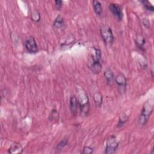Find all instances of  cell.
I'll return each instance as SVG.
<instances>
[{
    "label": "cell",
    "mask_w": 154,
    "mask_h": 154,
    "mask_svg": "<svg viewBox=\"0 0 154 154\" xmlns=\"http://www.w3.org/2000/svg\"><path fill=\"white\" fill-rule=\"evenodd\" d=\"M58 117H59V114L58 111L56 109H52L49 117V119L50 120V121H52V122L57 121L58 120Z\"/></svg>",
    "instance_id": "obj_18"
},
{
    "label": "cell",
    "mask_w": 154,
    "mask_h": 154,
    "mask_svg": "<svg viewBox=\"0 0 154 154\" xmlns=\"http://www.w3.org/2000/svg\"><path fill=\"white\" fill-rule=\"evenodd\" d=\"M92 5L93 7V10L94 13L97 15V16H101L103 13V10H102V7L101 3L97 1V0H93L92 1Z\"/></svg>",
    "instance_id": "obj_12"
},
{
    "label": "cell",
    "mask_w": 154,
    "mask_h": 154,
    "mask_svg": "<svg viewBox=\"0 0 154 154\" xmlns=\"http://www.w3.org/2000/svg\"><path fill=\"white\" fill-rule=\"evenodd\" d=\"M31 19L35 21V22H39L40 19V16L39 13L37 11H35L34 12V14H31Z\"/></svg>",
    "instance_id": "obj_21"
},
{
    "label": "cell",
    "mask_w": 154,
    "mask_h": 154,
    "mask_svg": "<svg viewBox=\"0 0 154 154\" xmlns=\"http://www.w3.org/2000/svg\"><path fill=\"white\" fill-rule=\"evenodd\" d=\"M103 75L106 79L107 84H111L112 82H113V80L114 79V73H113L111 69H108L104 72Z\"/></svg>",
    "instance_id": "obj_14"
},
{
    "label": "cell",
    "mask_w": 154,
    "mask_h": 154,
    "mask_svg": "<svg viewBox=\"0 0 154 154\" xmlns=\"http://www.w3.org/2000/svg\"><path fill=\"white\" fill-rule=\"evenodd\" d=\"M64 25L65 24L64 19L61 15H58V16H57L53 23V26L57 29L63 28Z\"/></svg>",
    "instance_id": "obj_13"
},
{
    "label": "cell",
    "mask_w": 154,
    "mask_h": 154,
    "mask_svg": "<svg viewBox=\"0 0 154 154\" xmlns=\"http://www.w3.org/2000/svg\"><path fill=\"white\" fill-rule=\"evenodd\" d=\"M24 45L26 51L29 53L35 54L38 51V46L33 36H29L28 37L24 42Z\"/></svg>",
    "instance_id": "obj_7"
},
{
    "label": "cell",
    "mask_w": 154,
    "mask_h": 154,
    "mask_svg": "<svg viewBox=\"0 0 154 154\" xmlns=\"http://www.w3.org/2000/svg\"><path fill=\"white\" fill-rule=\"evenodd\" d=\"M134 42H135V44L136 45V46L142 50L144 51V45H145V43H146V40L145 38L141 34L140 35H137L135 39H134Z\"/></svg>",
    "instance_id": "obj_11"
},
{
    "label": "cell",
    "mask_w": 154,
    "mask_h": 154,
    "mask_svg": "<svg viewBox=\"0 0 154 154\" xmlns=\"http://www.w3.org/2000/svg\"><path fill=\"white\" fill-rule=\"evenodd\" d=\"M77 99L81 114L82 116H87L90 111L89 99L86 91L81 87L78 88Z\"/></svg>",
    "instance_id": "obj_1"
},
{
    "label": "cell",
    "mask_w": 154,
    "mask_h": 154,
    "mask_svg": "<svg viewBox=\"0 0 154 154\" xmlns=\"http://www.w3.org/2000/svg\"><path fill=\"white\" fill-rule=\"evenodd\" d=\"M114 80L116 81V83L117 84L119 88H120V90H122V89L125 90L126 88L127 85V79L123 73H119L114 78Z\"/></svg>",
    "instance_id": "obj_8"
},
{
    "label": "cell",
    "mask_w": 154,
    "mask_h": 154,
    "mask_svg": "<svg viewBox=\"0 0 154 154\" xmlns=\"http://www.w3.org/2000/svg\"><path fill=\"white\" fill-rule=\"evenodd\" d=\"M143 25H144L146 27H147V28H149V26H150V22H149V20L147 19H143Z\"/></svg>",
    "instance_id": "obj_23"
},
{
    "label": "cell",
    "mask_w": 154,
    "mask_h": 154,
    "mask_svg": "<svg viewBox=\"0 0 154 154\" xmlns=\"http://www.w3.org/2000/svg\"><path fill=\"white\" fill-rule=\"evenodd\" d=\"M140 2L143 4V7H144V8L149 11H152L153 12L154 11V8L153 6L151 4L150 2H149L148 1H146V0H143V1H140Z\"/></svg>",
    "instance_id": "obj_17"
},
{
    "label": "cell",
    "mask_w": 154,
    "mask_h": 154,
    "mask_svg": "<svg viewBox=\"0 0 154 154\" xmlns=\"http://www.w3.org/2000/svg\"><path fill=\"white\" fill-rule=\"evenodd\" d=\"M67 143H68V140L67 139H63V140H61L58 144V145L57 146V150H62L67 144Z\"/></svg>",
    "instance_id": "obj_19"
},
{
    "label": "cell",
    "mask_w": 154,
    "mask_h": 154,
    "mask_svg": "<svg viewBox=\"0 0 154 154\" xmlns=\"http://www.w3.org/2000/svg\"><path fill=\"white\" fill-rule=\"evenodd\" d=\"M129 117L126 115L125 113H122L120 115L119 120L118 122V123L117 125V128H121L122 127L124 124L128 120Z\"/></svg>",
    "instance_id": "obj_16"
},
{
    "label": "cell",
    "mask_w": 154,
    "mask_h": 154,
    "mask_svg": "<svg viewBox=\"0 0 154 154\" xmlns=\"http://www.w3.org/2000/svg\"><path fill=\"white\" fill-rule=\"evenodd\" d=\"M93 99L95 103L96 106L100 107L102 104L103 102V97L102 95L100 92H96L93 95Z\"/></svg>",
    "instance_id": "obj_15"
},
{
    "label": "cell",
    "mask_w": 154,
    "mask_h": 154,
    "mask_svg": "<svg viewBox=\"0 0 154 154\" xmlns=\"http://www.w3.org/2000/svg\"><path fill=\"white\" fill-rule=\"evenodd\" d=\"M55 6L57 10H60L63 7V1L60 0H56L54 1Z\"/></svg>",
    "instance_id": "obj_22"
},
{
    "label": "cell",
    "mask_w": 154,
    "mask_h": 154,
    "mask_svg": "<svg viewBox=\"0 0 154 154\" xmlns=\"http://www.w3.org/2000/svg\"><path fill=\"white\" fill-rule=\"evenodd\" d=\"M93 49L94 54H91V61L88 62V67L93 73L98 74L102 70V64L100 62L102 54L99 49L93 48Z\"/></svg>",
    "instance_id": "obj_3"
},
{
    "label": "cell",
    "mask_w": 154,
    "mask_h": 154,
    "mask_svg": "<svg viewBox=\"0 0 154 154\" xmlns=\"http://www.w3.org/2000/svg\"><path fill=\"white\" fill-rule=\"evenodd\" d=\"M119 145V143L117 140L115 135H112L106 139V146L104 153L105 154H113L114 153Z\"/></svg>",
    "instance_id": "obj_4"
},
{
    "label": "cell",
    "mask_w": 154,
    "mask_h": 154,
    "mask_svg": "<svg viewBox=\"0 0 154 154\" xmlns=\"http://www.w3.org/2000/svg\"><path fill=\"white\" fill-rule=\"evenodd\" d=\"M23 151V149L21 144L19 143H13L8 150V153H22Z\"/></svg>",
    "instance_id": "obj_10"
},
{
    "label": "cell",
    "mask_w": 154,
    "mask_h": 154,
    "mask_svg": "<svg viewBox=\"0 0 154 154\" xmlns=\"http://www.w3.org/2000/svg\"><path fill=\"white\" fill-rule=\"evenodd\" d=\"M79 108L78 101L75 95H72L70 98V108L72 114L75 116L78 112V109Z\"/></svg>",
    "instance_id": "obj_9"
},
{
    "label": "cell",
    "mask_w": 154,
    "mask_h": 154,
    "mask_svg": "<svg viewBox=\"0 0 154 154\" xmlns=\"http://www.w3.org/2000/svg\"><path fill=\"white\" fill-rule=\"evenodd\" d=\"M93 148L90 146H85L83 148L82 153L83 154H91L93 153Z\"/></svg>",
    "instance_id": "obj_20"
},
{
    "label": "cell",
    "mask_w": 154,
    "mask_h": 154,
    "mask_svg": "<svg viewBox=\"0 0 154 154\" xmlns=\"http://www.w3.org/2000/svg\"><path fill=\"white\" fill-rule=\"evenodd\" d=\"M100 35L106 44L112 45L114 41V36L112 29L108 25H103L100 27Z\"/></svg>",
    "instance_id": "obj_5"
},
{
    "label": "cell",
    "mask_w": 154,
    "mask_h": 154,
    "mask_svg": "<svg viewBox=\"0 0 154 154\" xmlns=\"http://www.w3.org/2000/svg\"><path fill=\"white\" fill-rule=\"evenodd\" d=\"M108 8L114 17L119 21H121L123 17L122 7L117 3H110Z\"/></svg>",
    "instance_id": "obj_6"
},
{
    "label": "cell",
    "mask_w": 154,
    "mask_h": 154,
    "mask_svg": "<svg viewBox=\"0 0 154 154\" xmlns=\"http://www.w3.org/2000/svg\"><path fill=\"white\" fill-rule=\"evenodd\" d=\"M153 108L154 103L152 98L147 100L144 103L138 119V123L140 126H144L147 124L152 113L153 112Z\"/></svg>",
    "instance_id": "obj_2"
}]
</instances>
